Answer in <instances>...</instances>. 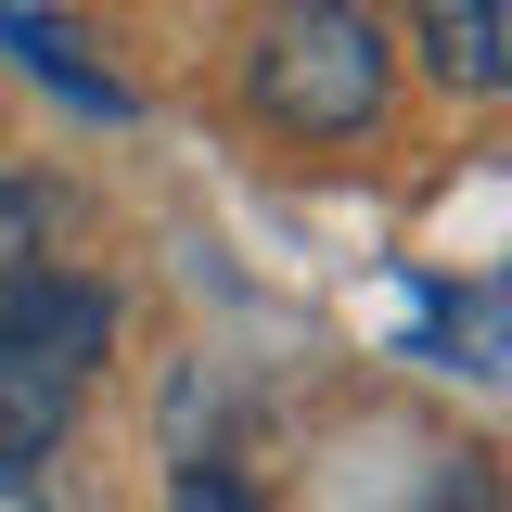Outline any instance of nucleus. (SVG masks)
<instances>
[{
	"label": "nucleus",
	"mask_w": 512,
	"mask_h": 512,
	"mask_svg": "<svg viewBox=\"0 0 512 512\" xmlns=\"http://www.w3.org/2000/svg\"><path fill=\"white\" fill-rule=\"evenodd\" d=\"M244 90L295 141H359L384 116V90H397V52H384V26L359 0H282L244 52Z\"/></svg>",
	"instance_id": "1"
},
{
	"label": "nucleus",
	"mask_w": 512,
	"mask_h": 512,
	"mask_svg": "<svg viewBox=\"0 0 512 512\" xmlns=\"http://www.w3.org/2000/svg\"><path fill=\"white\" fill-rule=\"evenodd\" d=\"M103 346H116V295H103V282H77L52 256L0 269V359H13V372H90Z\"/></svg>",
	"instance_id": "2"
},
{
	"label": "nucleus",
	"mask_w": 512,
	"mask_h": 512,
	"mask_svg": "<svg viewBox=\"0 0 512 512\" xmlns=\"http://www.w3.org/2000/svg\"><path fill=\"white\" fill-rule=\"evenodd\" d=\"M64 423H77V372H13V359H0V474L52 461Z\"/></svg>",
	"instance_id": "3"
},
{
	"label": "nucleus",
	"mask_w": 512,
	"mask_h": 512,
	"mask_svg": "<svg viewBox=\"0 0 512 512\" xmlns=\"http://www.w3.org/2000/svg\"><path fill=\"white\" fill-rule=\"evenodd\" d=\"M487 13H500V0H410L423 64H436L448 90H487Z\"/></svg>",
	"instance_id": "4"
},
{
	"label": "nucleus",
	"mask_w": 512,
	"mask_h": 512,
	"mask_svg": "<svg viewBox=\"0 0 512 512\" xmlns=\"http://www.w3.org/2000/svg\"><path fill=\"white\" fill-rule=\"evenodd\" d=\"M39 244H52V192H39V180H0V269H26Z\"/></svg>",
	"instance_id": "5"
},
{
	"label": "nucleus",
	"mask_w": 512,
	"mask_h": 512,
	"mask_svg": "<svg viewBox=\"0 0 512 512\" xmlns=\"http://www.w3.org/2000/svg\"><path fill=\"white\" fill-rule=\"evenodd\" d=\"M167 512H269V500H256L244 474H218V461H192L180 487H167Z\"/></svg>",
	"instance_id": "6"
},
{
	"label": "nucleus",
	"mask_w": 512,
	"mask_h": 512,
	"mask_svg": "<svg viewBox=\"0 0 512 512\" xmlns=\"http://www.w3.org/2000/svg\"><path fill=\"white\" fill-rule=\"evenodd\" d=\"M487 90H512V0L487 13Z\"/></svg>",
	"instance_id": "7"
},
{
	"label": "nucleus",
	"mask_w": 512,
	"mask_h": 512,
	"mask_svg": "<svg viewBox=\"0 0 512 512\" xmlns=\"http://www.w3.org/2000/svg\"><path fill=\"white\" fill-rule=\"evenodd\" d=\"M0 512H52V500H39V487H26V474H0Z\"/></svg>",
	"instance_id": "8"
}]
</instances>
